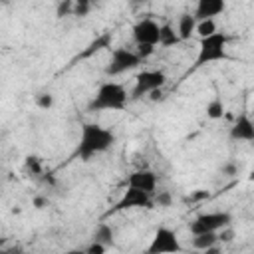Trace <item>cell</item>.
I'll list each match as a JSON object with an SVG mask.
<instances>
[{
	"instance_id": "ffe728a7",
	"label": "cell",
	"mask_w": 254,
	"mask_h": 254,
	"mask_svg": "<svg viewBox=\"0 0 254 254\" xmlns=\"http://www.w3.org/2000/svg\"><path fill=\"white\" fill-rule=\"evenodd\" d=\"M93 0H73V16L75 18H85L91 12Z\"/></svg>"
},
{
	"instance_id": "d4e9b609",
	"label": "cell",
	"mask_w": 254,
	"mask_h": 254,
	"mask_svg": "<svg viewBox=\"0 0 254 254\" xmlns=\"http://www.w3.org/2000/svg\"><path fill=\"white\" fill-rule=\"evenodd\" d=\"M135 52L141 56V60H147V58L153 56L155 46H153V44H135Z\"/></svg>"
},
{
	"instance_id": "5b68a950",
	"label": "cell",
	"mask_w": 254,
	"mask_h": 254,
	"mask_svg": "<svg viewBox=\"0 0 254 254\" xmlns=\"http://www.w3.org/2000/svg\"><path fill=\"white\" fill-rule=\"evenodd\" d=\"M232 224V214L228 210H208L196 214L189 222V232L190 234H200V232H218L226 226Z\"/></svg>"
},
{
	"instance_id": "9c48e42d",
	"label": "cell",
	"mask_w": 254,
	"mask_h": 254,
	"mask_svg": "<svg viewBox=\"0 0 254 254\" xmlns=\"http://www.w3.org/2000/svg\"><path fill=\"white\" fill-rule=\"evenodd\" d=\"M159 34H161V24L155 22L153 18H141L131 28V36H133L135 44L159 46Z\"/></svg>"
},
{
	"instance_id": "d6986e66",
	"label": "cell",
	"mask_w": 254,
	"mask_h": 254,
	"mask_svg": "<svg viewBox=\"0 0 254 254\" xmlns=\"http://www.w3.org/2000/svg\"><path fill=\"white\" fill-rule=\"evenodd\" d=\"M214 32H218V26H216L214 20H198V24H196V34H198L200 38L210 36V34H214Z\"/></svg>"
},
{
	"instance_id": "4dcf8cb0",
	"label": "cell",
	"mask_w": 254,
	"mask_h": 254,
	"mask_svg": "<svg viewBox=\"0 0 254 254\" xmlns=\"http://www.w3.org/2000/svg\"><path fill=\"white\" fill-rule=\"evenodd\" d=\"M250 181H254V173H252V175H250Z\"/></svg>"
},
{
	"instance_id": "6da1fadb",
	"label": "cell",
	"mask_w": 254,
	"mask_h": 254,
	"mask_svg": "<svg viewBox=\"0 0 254 254\" xmlns=\"http://www.w3.org/2000/svg\"><path fill=\"white\" fill-rule=\"evenodd\" d=\"M115 143V133L99 123L87 121L79 127V137L75 145V157L83 163L91 161L93 157L107 153Z\"/></svg>"
},
{
	"instance_id": "4fadbf2b",
	"label": "cell",
	"mask_w": 254,
	"mask_h": 254,
	"mask_svg": "<svg viewBox=\"0 0 254 254\" xmlns=\"http://www.w3.org/2000/svg\"><path fill=\"white\" fill-rule=\"evenodd\" d=\"M196 24H198V20L190 12H183L179 16V20H177V32H179V36H181L183 42H189L196 34Z\"/></svg>"
},
{
	"instance_id": "5bb4252c",
	"label": "cell",
	"mask_w": 254,
	"mask_h": 254,
	"mask_svg": "<svg viewBox=\"0 0 254 254\" xmlns=\"http://www.w3.org/2000/svg\"><path fill=\"white\" fill-rule=\"evenodd\" d=\"M218 244V232H200L192 234V248L202 252H214Z\"/></svg>"
},
{
	"instance_id": "f546056e",
	"label": "cell",
	"mask_w": 254,
	"mask_h": 254,
	"mask_svg": "<svg viewBox=\"0 0 254 254\" xmlns=\"http://www.w3.org/2000/svg\"><path fill=\"white\" fill-rule=\"evenodd\" d=\"M149 0H129V4H131V8H139V6H143V4H147Z\"/></svg>"
},
{
	"instance_id": "30bf717a",
	"label": "cell",
	"mask_w": 254,
	"mask_h": 254,
	"mask_svg": "<svg viewBox=\"0 0 254 254\" xmlns=\"http://www.w3.org/2000/svg\"><path fill=\"white\" fill-rule=\"evenodd\" d=\"M157 173L149 167H139L127 175V187H135L141 190H147L151 194L157 192Z\"/></svg>"
},
{
	"instance_id": "ac0fdd59",
	"label": "cell",
	"mask_w": 254,
	"mask_h": 254,
	"mask_svg": "<svg viewBox=\"0 0 254 254\" xmlns=\"http://www.w3.org/2000/svg\"><path fill=\"white\" fill-rule=\"evenodd\" d=\"M24 169L30 173V175H34V177H42L46 171H44V165H42V159L38 157V155H28L26 159H24Z\"/></svg>"
},
{
	"instance_id": "3957f363",
	"label": "cell",
	"mask_w": 254,
	"mask_h": 254,
	"mask_svg": "<svg viewBox=\"0 0 254 254\" xmlns=\"http://www.w3.org/2000/svg\"><path fill=\"white\" fill-rule=\"evenodd\" d=\"M228 42H230V36L224 32H214L210 36L200 38L198 54L194 60V69L216 64V62H226L228 60Z\"/></svg>"
},
{
	"instance_id": "ba28073f",
	"label": "cell",
	"mask_w": 254,
	"mask_h": 254,
	"mask_svg": "<svg viewBox=\"0 0 254 254\" xmlns=\"http://www.w3.org/2000/svg\"><path fill=\"white\" fill-rule=\"evenodd\" d=\"M183 246H181V240L177 236V232L169 226H157L153 238H151V244L147 246V252L149 254H163V252H181Z\"/></svg>"
},
{
	"instance_id": "7a4b0ae2",
	"label": "cell",
	"mask_w": 254,
	"mask_h": 254,
	"mask_svg": "<svg viewBox=\"0 0 254 254\" xmlns=\"http://www.w3.org/2000/svg\"><path fill=\"white\" fill-rule=\"evenodd\" d=\"M131 95L127 93L125 85L113 79H107L99 83L97 91L87 103V111L91 113H101V111H123L129 103Z\"/></svg>"
},
{
	"instance_id": "8992f818",
	"label": "cell",
	"mask_w": 254,
	"mask_h": 254,
	"mask_svg": "<svg viewBox=\"0 0 254 254\" xmlns=\"http://www.w3.org/2000/svg\"><path fill=\"white\" fill-rule=\"evenodd\" d=\"M167 73L163 69H143L135 77V85L131 91V99H141L147 95H153L155 91H161L167 83Z\"/></svg>"
},
{
	"instance_id": "277c9868",
	"label": "cell",
	"mask_w": 254,
	"mask_h": 254,
	"mask_svg": "<svg viewBox=\"0 0 254 254\" xmlns=\"http://www.w3.org/2000/svg\"><path fill=\"white\" fill-rule=\"evenodd\" d=\"M143 64L141 56L131 50V48H113L111 54H109V60H107V65H105V75L107 77H115V75H121V73H127V71H133L135 67H139Z\"/></svg>"
},
{
	"instance_id": "8fae6325",
	"label": "cell",
	"mask_w": 254,
	"mask_h": 254,
	"mask_svg": "<svg viewBox=\"0 0 254 254\" xmlns=\"http://www.w3.org/2000/svg\"><path fill=\"white\" fill-rule=\"evenodd\" d=\"M232 141H244V143H254V119L242 111L240 115H236L230 131H228Z\"/></svg>"
},
{
	"instance_id": "4316f807",
	"label": "cell",
	"mask_w": 254,
	"mask_h": 254,
	"mask_svg": "<svg viewBox=\"0 0 254 254\" xmlns=\"http://www.w3.org/2000/svg\"><path fill=\"white\" fill-rule=\"evenodd\" d=\"M83 250H85L87 254H103V252L107 250V246L101 244V242H97V240H91V244H87Z\"/></svg>"
},
{
	"instance_id": "7c38bea8",
	"label": "cell",
	"mask_w": 254,
	"mask_h": 254,
	"mask_svg": "<svg viewBox=\"0 0 254 254\" xmlns=\"http://www.w3.org/2000/svg\"><path fill=\"white\" fill-rule=\"evenodd\" d=\"M226 10V0H196L194 16L196 20H214Z\"/></svg>"
},
{
	"instance_id": "e0dca14e",
	"label": "cell",
	"mask_w": 254,
	"mask_h": 254,
	"mask_svg": "<svg viewBox=\"0 0 254 254\" xmlns=\"http://www.w3.org/2000/svg\"><path fill=\"white\" fill-rule=\"evenodd\" d=\"M224 111H226V105H224L222 97H218V95H214V97L206 103V107H204V113H206V117H208L210 121L222 119V117H224Z\"/></svg>"
},
{
	"instance_id": "603a6c76",
	"label": "cell",
	"mask_w": 254,
	"mask_h": 254,
	"mask_svg": "<svg viewBox=\"0 0 254 254\" xmlns=\"http://www.w3.org/2000/svg\"><path fill=\"white\" fill-rule=\"evenodd\" d=\"M56 16H58V18L73 16V0H60V4H58V8H56Z\"/></svg>"
},
{
	"instance_id": "f1b7e54d",
	"label": "cell",
	"mask_w": 254,
	"mask_h": 254,
	"mask_svg": "<svg viewBox=\"0 0 254 254\" xmlns=\"http://www.w3.org/2000/svg\"><path fill=\"white\" fill-rule=\"evenodd\" d=\"M46 204H48V200H46L44 196H36V198H34V206H36V208H44Z\"/></svg>"
},
{
	"instance_id": "2e32d148",
	"label": "cell",
	"mask_w": 254,
	"mask_h": 254,
	"mask_svg": "<svg viewBox=\"0 0 254 254\" xmlns=\"http://www.w3.org/2000/svg\"><path fill=\"white\" fill-rule=\"evenodd\" d=\"M113 238H115V230L107 222H99L93 228V232H91V240H97V242H101L105 246H111L113 244Z\"/></svg>"
},
{
	"instance_id": "44dd1931",
	"label": "cell",
	"mask_w": 254,
	"mask_h": 254,
	"mask_svg": "<svg viewBox=\"0 0 254 254\" xmlns=\"http://www.w3.org/2000/svg\"><path fill=\"white\" fill-rule=\"evenodd\" d=\"M238 173H240V165H238L234 159H226V161L220 165V175H222V177L232 179V177H236Z\"/></svg>"
},
{
	"instance_id": "83f0119b",
	"label": "cell",
	"mask_w": 254,
	"mask_h": 254,
	"mask_svg": "<svg viewBox=\"0 0 254 254\" xmlns=\"http://www.w3.org/2000/svg\"><path fill=\"white\" fill-rule=\"evenodd\" d=\"M206 198H208V190L198 189V190H194L192 194H189L185 200H187V202H202V200H206Z\"/></svg>"
},
{
	"instance_id": "9a60e30c",
	"label": "cell",
	"mask_w": 254,
	"mask_h": 254,
	"mask_svg": "<svg viewBox=\"0 0 254 254\" xmlns=\"http://www.w3.org/2000/svg\"><path fill=\"white\" fill-rule=\"evenodd\" d=\"M183 40H181L177 28L173 24H169V22L161 24V34H159V46L161 48H173V46H177Z\"/></svg>"
},
{
	"instance_id": "7402d4cb",
	"label": "cell",
	"mask_w": 254,
	"mask_h": 254,
	"mask_svg": "<svg viewBox=\"0 0 254 254\" xmlns=\"http://www.w3.org/2000/svg\"><path fill=\"white\" fill-rule=\"evenodd\" d=\"M36 107L42 109V111H50L54 107V95L50 91H44V93H38L36 95Z\"/></svg>"
},
{
	"instance_id": "52a82bcc",
	"label": "cell",
	"mask_w": 254,
	"mask_h": 254,
	"mask_svg": "<svg viewBox=\"0 0 254 254\" xmlns=\"http://www.w3.org/2000/svg\"><path fill=\"white\" fill-rule=\"evenodd\" d=\"M155 206V194L135 189V187H127L123 190V194L119 196V200L115 202V212L121 210H133V208H153Z\"/></svg>"
},
{
	"instance_id": "484cf974",
	"label": "cell",
	"mask_w": 254,
	"mask_h": 254,
	"mask_svg": "<svg viewBox=\"0 0 254 254\" xmlns=\"http://www.w3.org/2000/svg\"><path fill=\"white\" fill-rule=\"evenodd\" d=\"M232 238H234V230H232V224H230V226H226V228H222V230H218V242H222V244H228V242H232Z\"/></svg>"
},
{
	"instance_id": "cb8c5ba5",
	"label": "cell",
	"mask_w": 254,
	"mask_h": 254,
	"mask_svg": "<svg viewBox=\"0 0 254 254\" xmlns=\"http://www.w3.org/2000/svg\"><path fill=\"white\" fill-rule=\"evenodd\" d=\"M155 204L161 206V208H169V206L173 204L171 192H169V190H159V192H155Z\"/></svg>"
}]
</instances>
